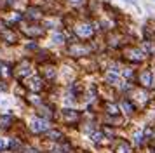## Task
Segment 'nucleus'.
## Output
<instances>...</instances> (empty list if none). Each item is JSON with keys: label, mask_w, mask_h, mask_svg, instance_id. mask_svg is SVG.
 <instances>
[{"label": "nucleus", "mask_w": 155, "mask_h": 153, "mask_svg": "<svg viewBox=\"0 0 155 153\" xmlns=\"http://www.w3.org/2000/svg\"><path fill=\"white\" fill-rule=\"evenodd\" d=\"M32 129H33V130H42V129H46V124L40 122V120H37V118H33V120H32Z\"/></svg>", "instance_id": "obj_1"}, {"label": "nucleus", "mask_w": 155, "mask_h": 153, "mask_svg": "<svg viewBox=\"0 0 155 153\" xmlns=\"http://www.w3.org/2000/svg\"><path fill=\"white\" fill-rule=\"evenodd\" d=\"M93 33V28L91 26H80L79 28V35H82V37H89Z\"/></svg>", "instance_id": "obj_2"}, {"label": "nucleus", "mask_w": 155, "mask_h": 153, "mask_svg": "<svg viewBox=\"0 0 155 153\" xmlns=\"http://www.w3.org/2000/svg\"><path fill=\"white\" fill-rule=\"evenodd\" d=\"M141 80H143L145 85H152V75L150 73H143L141 75Z\"/></svg>", "instance_id": "obj_3"}, {"label": "nucleus", "mask_w": 155, "mask_h": 153, "mask_svg": "<svg viewBox=\"0 0 155 153\" xmlns=\"http://www.w3.org/2000/svg\"><path fill=\"white\" fill-rule=\"evenodd\" d=\"M108 80H110V82H119V77H117V75H112V73H110V75H108Z\"/></svg>", "instance_id": "obj_4"}, {"label": "nucleus", "mask_w": 155, "mask_h": 153, "mask_svg": "<svg viewBox=\"0 0 155 153\" xmlns=\"http://www.w3.org/2000/svg\"><path fill=\"white\" fill-rule=\"evenodd\" d=\"M125 2H129V4H136V0H125Z\"/></svg>", "instance_id": "obj_5"}, {"label": "nucleus", "mask_w": 155, "mask_h": 153, "mask_svg": "<svg viewBox=\"0 0 155 153\" xmlns=\"http://www.w3.org/2000/svg\"><path fill=\"white\" fill-rule=\"evenodd\" d=\"M72 2H75V4H77V2H82V0H72Z\"/></svg>", "instance_id": "obj_6"}]
</instances>
